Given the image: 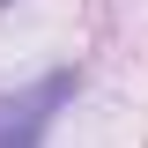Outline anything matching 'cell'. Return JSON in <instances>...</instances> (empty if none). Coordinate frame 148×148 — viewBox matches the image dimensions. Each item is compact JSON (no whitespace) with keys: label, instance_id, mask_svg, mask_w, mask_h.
I'll return each instance as SVG.
<instances>
[{"label":"cell","instance_id":"obj_1","mask_svg":"<svg viewBox=\"0 0 148 148\" xmlns=\"http://www.w3.org/2000/svg\"><path fill=\"white\" fill-rule=\"evenodd\" d=\"M59 96H67V82H37V89H22V96H0V148H37Z\"/></svg>","mask_w":148,"mask_h":148}]
</instances>
